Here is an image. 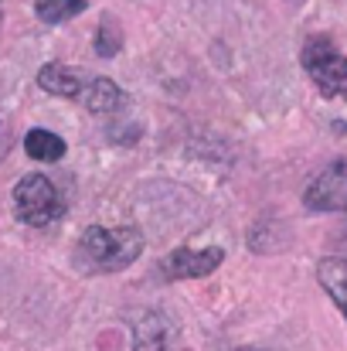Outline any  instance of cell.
I'll return each instance as SVG.
<instances>
[{"label":"cell","mask_w":347,"mask_h":351,"mask_svg":"<svg viewBox=\"0 0 347 351\" xmlns=\"http://www.w3.org/2000/svg\"><path fill=\"white\" fill-rule=\"evenodd\" d=\"M38 86H41L44 93H51V96L75 99V96H82V89H86V79H82L75 69L51 62V65H44V69L38 72Z\"/></svg>","instance_id":"6"},{"label":"cell","mask_w":347,"mask_h":351,"mask_svg":"<svg viewBox=\"0 0 347 351\" xmlns=\"http://www.w3.org/2000/svg\"><path fill=\"white\" fill-rule=\"evenodd\" d=\"M34 10L44 24H62L86 10V0H34Z\"/></svg>","instance_id":"10"},{"label":"cell","mask_w":347,"mask_h":351,"mask_svg":"<svg viewBox=\"0 0 347 351\" xmlns=\"http://www.w3.org/2000/svg\"><path fill=\"white\" fill-rule=\"evenodd\" d=\"M238 351H259V348H238Z\"/></svg>","instance_id":"13"},{"label":"cell","mask_w":347,"mask_h":351,"mask_svg":"<svg viewBox=\"0 0 347 351\" xmlns=\"http://www.w3.org/2000/svg\"><path fill=\"white\" fill-rule=\"evenodd\" d=\"M317 280L320 287L331 293V300L344 311L347 317V259H337V256H327L317 263Z\"/></svg>","instance_id":"7"},{"label":"cell","mask_w":347,"mask_h":351,"mask_svg":"<svg viewBox=\"0 0 347 351\" xmlns=\"http://www.w3.org/2000/svg\"><path fill=\"white\" fill-rule=\"evenodd\" d=\"M24 150L34 160H62L65 157V140L55 136V133H48V130H31L24 136Z\"/></svg>","instance_id":"9"},{"label":"cell","mask_w":347,"mask_h":351,"mask_svg":"<svg viewBox=\"0 0 347 351\" xmlns=\"http://www.w3.org/2000/svg\"><path fill=\"white\" fill-rule=\"evenodd\" d=\"M222 259H225L222 249H174L164 259V273L167 280H198V276L215 273Z\"/></svg>","instance_id":"4"},{"label":"cell","mask_w":347,"mask_h":351,"mask_svg":"<svg viewBox=\"0 0 347 351\" xmlns=\"http://www.w3.org/2000/svg\"><path fill=\"white\" fill-rule=\"evenodd\" d=\"M14 208H17L21 222H27L34 229H44L65 212V202H62V191L44 174H27L14 188Z\"/></svg>","instance_id":"2"},{"label":"cell","mask_w":347,"mask_h":351,"mask_svg":"<svg viewBox=\"0 0 347 351\" xmlns=\"http://www.w3.org/2000/svg\"><path fill=\"white\" fill-rule=\"evenodd\" d=\"M119 41H123V38H119V24L106 14L103 24H99V34H96V55H103V58L116 55V51H119Z\"/></svg>","instance_id":"12"},{"label":"cell","mask_w":347,"mask_h":351,"mask_svg":"<svg viewBox=\"0 0 347 351\" xmlns=\"http://www.w3.org/2000/svg\"><path fill=\"white\" fill-rule=\"evenodd\" d=\"M140 252H143V235L129 226H119V229L92 226L82 235V256L92 263V269H103V273L126 269Z\"/></svg>","instance_id":"1"},{"label":"cell","mask_w":347,"mask_h":351,"mask_svg":"<svg viewBox=\"0 0 347 351\" xmlns=\"http://www.w3.org/2000/svg\"><path fill=\"white\" fill-rule=\"evenodd\" d=\"M303 202L313 212H331L341 202H347V160H337L324 174H317V181L307 188V198Z\"/></svg>","instance_id":"5"},{"label":"cell","mask_w":347,"mask_h":351,"mask_svg":"<svg viewBox=\"0 0 347 351\" xmlns=\"http://www.w3.org/2000/svg\"><path fill=\"white\" fill-rule=\"evenodd\" d=\"M82 96H86V106L92 110V113H116L119 106H123V93H119V86L110 82V79H92L86 89H82Z\"/></svg>","instance_id":"8"},{"label":"cell","mask_w":347,"mask_h":351,"mask_svg":"<svg viewBox=\"0 0 347 351\" xmlns=\"http://www.w3.org/2000/svg\"><path fill=\"white\" fill-rule=\"evenodd\" d=\"M303 69L327 99H347V58L327 41L310 38L303 45Z\"/></svg>","instance_id":"3"},{"label":"cell","mask_w":347,"mask_h":351,"mask_svg":"<svg viewBox=\"0 0 347 351\" xmlns=\"http://www.w3.org/2000/svg\"><path fill=\"white\" fill-rule=\"evenodd\" d=\"M133 351H170L164 328H160L157 321H143L140 331H136V345H133Z\"/></svg>","instance_id":"11"}]
</instances>
